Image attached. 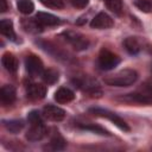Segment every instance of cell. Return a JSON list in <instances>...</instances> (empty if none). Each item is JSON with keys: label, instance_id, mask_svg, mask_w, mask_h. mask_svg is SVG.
I'll use <instances>...</instances> for the list:
<instances>
[{"label": "cell", "instance_id": "1", "mask_svg": "<svg viewBox=\"0 0 152 152\" xmlns=\"http://www.w3.org/2000/svg\"><path fill=\"white\" fill-rule=\"evenodd\" d=\"M138 80V72L133 69H124L104 78V83L112 87H129Z\"/></svg>", "mask_w": 152, "mask_h": 152}, {"label": "cell", "instance_id": "2", "mask_svg": "<svg viewBox=\"0 0 152 152\" xmlns=\"http://www.w3.org/2000/svg\"><path fill=\"white\" fill-rule=\"evenodd\" d=\"M121 100L128 102H137L141 104H152V87L147 84H142L139 88H137L134 91L124 95Z\"/></svg>", "mask_w": 152, "mask_h": 152}, {"label": "cell", "instance_id": "3", "mask_svg": "<svg viewBox=\"0 0 152 152\" xmlns=\"http://www.w3.org/2000/svg\"><path fill=\"white\" fill-rule=\"evenodd\" d=\"M89 112L96 116H100V118H106L108 119L109 121H112L118 128H120L121 131L124 132H129L131 128L129 126L126 124V121L124 119H121L118 114L108 110V109H104V108H100V107H93V108H89Z\"/></svg>", "mask_w": 152, "mask_h": 152}, {"label": "cell", "instance_id": "4", "mask_svg": "<svg viewBox=\"0 0 152 152\" xmlns=\"http://www.w3.org/2000/svg\"><path fill=\"white\" fill-rule=\"evenodd\" d=\"M119 63H120V58L114 52L106 50V49H102L100 51L99 57H97V65L101 70H104V71L112 70Z\"/></svg>", "mask_w": 152, "mask_h": 152}, {"label": "cell", "instance_id": "5", "mask_svg": "<svg viewBox=\"0 0 152 152\" xmlns=\"http://www.w3.org/2000/svg\"><path fill=\"white\" fill-rule=\"evenodd\" d=\"M62 37L72 45V48L77 51H82L86 50L89 45V40L81 33L75 32V31H64L62 33Z\"/></svg>", "mask_w": 152, "mask_h": 152}, {"label": "cell", "instance_id": "6", "mask_svg": "<svg viewBox=\"0 0 152 152\" xmlns=\"http://www.w3.org/2000/svg\"><path fill=\"white\" fill-rule=\"evenodd\" d=\"M72 82L81 89L86 90L87 93L91 94V95H100L101 94V90L99 88V84L96 82H94L93 80H90L89 77H76L72 80Z\"/></svg>", "mask_w": 152, "mask_h": 152}, {"label": "cell", "instance_id": "7", "mask_svg": "<svg viewBox=\"0 0 152 152\" xmlns=\"http://www.w3.org/2000/svg\"><path fill=\"white\" fill-rule=\"evenodd\" d=\"M25 66H26V70L28 71V74H31L32 76L42 75L43 71H44L43 62L36 55H28L26 57V59H25Z\"/></svg>", "mask_w": 152, "mask_h": 152}, {"label": "cell", "instance_id": "8", "mask_svg": "<svg viewBox=\"0 0 152 152\" xmlns=\"http://www.w3.org/2000/svg\"><path fill=\"white\" fill-rule=\"evenodd\" d=\"M114 25L113 19L104 12H100L94 17V19L90 21V26L93 28H99V30H106L110 28Z\"/></svg>", "mask_w": 152, "mask_h": 152}, {"label": "cell", "instance_id": "9", "mask_svg": "<svg viewBox=\"0 0 152 152\" xmlns=\"http://www.w3.org/2000/svg\"><path fill=\"white\" fill-rule=\"evenodd\" d=\"M43 114L46 119L51 121H62L65 118V110L62 109L61 107L53 106V104H48L43 108Z\"/></svg>", "mask_w": 152, "mask_h": 152}, {"label": "cell", "instance_id": "10", "mask_svg": "<svg viewBox=\"0 0 152 152\" xmlns=\"http://www.w3.org/2000/svg\"><path fill=\"white\" fill-rule=\"evenodd\" d=\"M15 96H17L15 88L12 84H5V86L1 87V90H0V101H1V103L4 106L12 104L15 101Z\"/></svg>", "mask_w": 152, "mask_h": 152}, {"label": "cell", "instance_id": "11", "mask_svg": "<svg viewBox=\"0 0 152 152\" xmlns=\"http://www.w3.org/2000/svg\"><path fill=\"white\" fill-rule=\"evenodd\" d=\"M46 132H48V129L44 126V124L31 125L30 129L26 133V139L30 141H39L46 135Z\"/></svg>", "mask_w": 152, "mask_h": 152}, {"label": "cell", "instance_id": "12", "mask_svg": "<svg viewBox=\"0 0 152 152\" xmlns=\"http://www.w3.org/2000/svg\"><path fill=\"white\" fill-rule=\"evenodd\" d=\"M26 93L31 100H42L46 95V87L40 83H32L27 87Z\"/></svg>", "mask_w": 152, "mask_h": 152}, {"label": "cell", "instance_id": "13", "mask_svg": "<svg viewBox=\"0 0 152 152\" xmlns=\"http://www.w3.org/2000/svg\"><path fill=\"white\" fill-rule=\"evenodd\" d=\"M36 19L43 26H56L61 23L58 17H56L51 13H48V12H38L36 14Z\"/></svg>", "mask_w": 152, "mask_h": 152}, {"label": "cell", "instance_id": "14", "mask_svg": "<svg viewBox=\"0 0 152 152\" xmlns=\"http://www.w3.org/2000/svg\"><path fill=\"white\" fill-rule=\"evenodd\" d=\"M1 63H2L4 68L7 71H10V72H15L18 70V66H19V63H18L17 57L13 53H11V52H6V53L2 55Z\"/></svg>", "mask_w": 152, "mask_h": 152}, {"label": "cell", "instance_id": "15", "mask_svg": "<svg viewBox=\"0 0 152 152\" xmlns=\"http://www.w3.org/2000/svg\"><path fill=\"white\" fill-rule=\"evenodd\" d=\"M55 100L58 103H69L75 99V94L71 89L66 87H61L56 93H55Z\"/></svg>", "mask_w": 152, "mask_h": 152}, {"label": "cell", "instance_id": "16", "mask_svg": "<svg viewBox=\"0 0 152 152\" xmlns=\"http://www.w3.org/2000/svg\"><path fill=\"white\" fill-rule=\"evenodd\" d=\"M0 32L2 36H5L6 38L11 39V40H15L17 36L13 28V23L10 19H2L0 21Z\"/></svg>", "mask_w": 152, "mask_h": 152}, {"label": "cell", "instance_id": "17", "mask_svg": "<svg viewBox=\"0 0 152 152\" xmlns=\"http://www.w3.org/2000/svg\"><path fill=\"white\" fill-rule=\"evenodd\" d=\"M124 46L126 51L131 55H138L141 50V44L135 37H127L124 40Z\"/></svg>", "mask_w": 152, "mask_h": 152}, {"label": "cell", "instance_id": "18", "mask_svg": "<svg viewBox=\"0 0 152 152\" xmlns=\"http://www.w3.org/2000/svg\"><path fill=\"white\" fill-rule=\"evenodd\" d=\"M4 126L10 133L15 134V133H19L24 128V122H23V120H17V119H14V120H5L4 121Z\"/></svg>", "mask_w": 152, "mask_h": 152}, {"label": "cell", "instance_id": "19", "mask_svg": "<svg viewBox=\"0 0 152 152\" xmlns=\"http://www.w3.org/2000/svg\"><path fill=\"white\" fill-rule=\"evenodd\" d=\"M77 127L81 128V129H83V131H90V132L96 133V134H101V135H110V133H109L107 129H104V128L101 127V126L94 125V124H88V125L78 124Z\"/></svg>", "mask_w": 152, "mask_h": 152}, {"label": "cell", "instance_id": "20", "mask_svg": "<svg viewBox=\"0 0 152 152\" xmlns=\"http://www.w3.org/2000/svg\"><path fill=\"white\" fill-rule=\"evenodd\" d=\"M23 27L27 31V32H32V33H37V32H40L42 31V27L43 25H40L37 19H25L23 21Z\"/></svg>", "mask_w": 152, "mask_h": 152}, {"label": "cell", "instance_id": "21", "mask_svg": "<svg viewBox=\"0 0 152 152\" xmlns=\"http://www.w3.org/2000/svg\"><path fill=\"white\" fill-rule=\"evenodd\" d=\"M58 71L55 70V69H48V70H44L43 74H42V78L45 83L48 84H53L58 81Z\"/></svg>", "mask_w": 152, "mask_h": 152}, {"label": "cell", "instance_id": "22", "mask_svg": "<svg viewBox=\"0 0 152 152\" xmlns=\"http://www.w3.org/2000/svg\"><path fill=\"white\" fill-rule=\"evenodd\" d=\"M65 146H66V141L59 134H56L50 140V148L53 150V151H62V150L65 148Z\"/></svg>", "mask_w": 152, "mask_h": 152}, {"label": "cell", "instance_id": "23", "mask_svg": "<svg viewBox=\"0 0 152 152\" xmlns=\"http://www.w3.org/2000/svg\"><path fill=\"white\" fill-rule=\"evenodd\" d=\"M18 10L24 13V14H30L33 12L34 10V4L32 2V0H19L18 5H17Z\"/></svg>", "mask_w": 152, "mask_h": 152}, {"label": "cell", "instance_id": "24", "mask_svg": "<svg viewBox=\"0 0 152 152\" xmlns=\"http://www.w3.org/2000/svg\"><path fill=\"white\" fill-rule=\"evenodd\" d=\"M106 6L108 7V10L118 15L121 14L122 12V2L121 0H104Z\"/></svg>", "mask_w": 152, "mask_h": 152}, {"label": "cell", "instance_id": "25", "mask_svg": "<svg viewBox=\"0 0 152 152\" xmlns=\"http://www.w3.org/2000/svg\"><path fill=\"white\" fill-rule=\"evenodd\" d=\"M134 5H135V7L138 10H140L141 12H145V13H148L152 10V2H151V0H135L134 1Z\"/></svg>", "mask_w": 152, "mask_h": 152}, {"label": "cell", "instance_id": "26", "mask_svg": "<svg viewBox=\"0 0 152 152\" xmlns=\"http://www.w3.org/2000/svg\"><path fill=\"white\" fill-rule=\"evenodd\" d=\"M44 6L50 7V8H56V10H62L64 7V1L63 0H39Z\"/></svg>", "mask_w": 152, "mask_h": 152}, {"label": "cell", "instance_id": "27", "mask_svg": "<svg viewBox=\"0 0 152 152\" xmlns=\"http://www.w3.org/2000/svg\"><path fill=\"white\" fill-rule=\"evenodd\" d=\"M27 121L30 122V125H39V124H43V119L39 114L38 110H32L28 113L27 115Z\"/></svg>", "mask_w": 152, "mask_h": 152}, {"label": "cell", "instance_id": "28", "mask_svg": "<svg viewBox=\"0 0 152 152\" xmlns=\"http://www.w3.org/2000/svg\"><path fill=\"white\" fill-rule=\"evenodd\" d=\"M70 2H71L72 6L76 7V8H84V7L88 5L89 0H70Z\"/></svg>", "mask_w": 152, "mask_h": 152}, {"label": "cell", "instance_id": "29", "mask_svg": "<svg viewBox=\"0 0 152 152\" xmlns=\"http://www.w3.org/2000/svg\"><path fill=\"white\" fill-rule=\"evenodd\" d=\"M7 8H8V6H7V1L6 0H0V12H6L7 11Z\"/></svg>", "mask_w": 152, "mask_h": 152}, {"label": "cell", "instance_id": "30", "mask_svg": "<svg viewBox=\"0 0 152 152\" xmlns=\"http://www.w3.org/2000/svg\"><path fill=\"white\" fill-rule=\"evenodd\" d=\"M151 70H152V64H151Z\"/></svg>", "mask_w": 152, "mask_h": 152}, {"label": "cell", "instance_id": "31", "mask_svg": "<svg viewBox=\"0 0 152 152\" xmlns=\"http://www.w3.org/2000/svg\"><path fill=\"white\" fill-rule=\"evenodd\" d=\"M151 2H152V0H151Z\"/></svg>", "mask_w": 152, "mask_h": 152}, {"label": "cell", "instance_id": "32", "mask_svg": "<svg viewBox=\"0 0 152 152\" xmlns=\"http://www.w3.org/2000/svg\"><path fill=\"white\" fill-rule=\"evenodd\" d=\"M103 1H104V0H103Z\"/></svg>", "mask_w": 152, "mask_h": 152}]
</instances>
